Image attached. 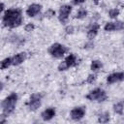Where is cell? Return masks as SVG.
I'll return each instance as SVG.
<instances>
[{"label":"cell","mask_w":124,"mask_h":124,"mask_svg":"<svg viewBox=\"0 0 124 124\" xmlns=\"http://www.w3.org/2000/svg\"><path fill=\"white\" fill-rule=\"evenodd\" d=\"M53 16H55V11L52 10V9L47 10V11L45 13V15H44V16H45V17H47V18H50V17H52Z\"/></svg>","instance_id":"ffe728a7"},{"label":"cell","mask_w":124,"mask_h":124,"mask_svg":"<svg viewBox=\"0 0 124 124\" xmlns=\"http://www.w3.org/2000/svg\"><path fill=\"white\" fill-rule=\"evenodd\" d=\"M123 108H124V106H123V103L122 102H119V103H116L114 106H113V110L118 113V114H122L123 113Z\"/></svg>","instance_id":"9a60e30c"},{"label":"cell","mask_w":124,"mask_h":124,"mask_svg":"<svg viewBox=\"0 0 124 124\" xmlns=\"http://www.w3.org/2000/svg\"><path fill=\"white\" fill-rule=\"evenodd\" d=\"M72 12V7L70 5H63L60 7L59 9V16H58V19L62 22V23H65L68 19V16L69 15L71 14Z\"/></svg>","instance_id":"8992f818"},{"label":"cell","mask_w":124,"mask_h":124,"mask_svg":"<svg viewBox=\"0 0 124 124\" xmlns=\"http://www.w3.org/2000/svg\"><path fill=\"white\" fill-rule=\"evenodd\" d=\"M118 15H119V10L118 9H111L108 12V16L111 18H116L118 16Z\"/></svg>","instance_id":"d6986e66"},{"label":"cell","mask_w":124,"mask_h":124,"mask_svg":"<svg viewBox=\"0 0 124 124\" xmlns=\"http://www.w3.org/2000/svg\"><path fill=\"white\" fill-rule=\"evenodd\" d=\"M41 10H42V6H41L40 4H32V5H30V6L27 8L26 14H27L28 16L33 17V16H37V15L41 12Z\"/></svg>","instance_id":"ba28073f"},{"label":"cell","mask_w":124,"mask_h":124,"mask_svg":"<svg viewBox=\"0 0 124 124\" xmlns=\"http://www.w3.org/2000/svg\"><path fill=\"white\" fill-rule=\"evenodd\" d=\"M86 98L90 101H94V100H98V102H104L107 99V94L106 92L101 89V88H96L94 90H92L91 92H89L86 95Z\"/></svg>","instance_id":"277c9868"},{"label":"cell","mask_w":124,"mask_h":124,"mask_svg":"<svg viewBox=\"0 0 124 124\" xmlns=\"http://www.w3.org/2000/svg\"><path fill=\"white\" fill-rule=\"evenodd\" d=\"M54 115H55V109H54L53 108H48L45 109V110L42 112V114H41L42 118H43L45 121L50 120Z\"/></svg>","instance_id":"30bf717a"},{"label":"cell","mask_w":124,"mask_h":124,"mask_svg":"<svg viewBox=\"0 0 124 124\" xmlns=\"http://www.w3.org/2000/svg\"><path fill=\"white\" fill-rule=\"evenodd\" d=\"M123 79H124V73H113L107 78V82L114 83L117 81H121Z\"/></svg>","instance_id":"9c48e42d"},{"label":"cell","mask_w":124,"mask_h":124,"mask_svg":"<svg viewBox=\"0 0 124 124\" xmlns=\"http://www.w3.org/2000/svg\"><path fill=\"white\" fill-rule=\"evenodd\" d=\"M99 28H100V25H99V24H97V23L92 24V25L89 27L88 31H87V38H88L89 40L94 39V38L96 37L97 33H98Z\"/></svg>","instance_id":"8fae6325"},{"label":"cell","mask_w":124,"mask_h":124,"mask_svg":"<svg viewBox=\"0 0 124 124\" xmlns=\"http://www.w3.org/2000/svg\"><path fill=\"white\" fill-rule=\"evenodd\" d=\"M67 51V48L65 46L61 45V44H58V43H55L53 45L50 46V47L48 48V52L51 56L55 57V58H61L65 52Z\"/></svg>","instance_id":"3957f363"},{"label":"cell","mask_w":124,"mask_h":124,"mask_svg":"<svg viewBox=\"0 0 124 124\" xmlns=\"http://www.w3.org/2000/svg\"><path fill=\"white\" fill-rule=\"evenodd\" d=\"M1 11H4V4H1Z\"/></svg>","instance_id":"83f0119b"},{"label":"cell","mask_w":124,"mask_h":124,"mask_svg":"<svg viewBox=\"0 0 124 124\" xmlns=\"http://www.w3.org/2000/svg\"><path fill=\"white\" fill-rule=\"evenodd\" d=\"M95 79H96V76L95 75H89L88 78H87V79H86V81L88 83H93L95 81Z\"/></svg>","instance_id":"cb8c5ba5"},{"label":"cell","mask_w":124,"mask_h":124,"mask_svg":"<svg viewBox=\"0 0 124 124\" xmlns=\"http://www.w3.org/2000/svg\"><path fill=\"white\" fill-rule=\"evenodd\" d=\"M65 63H66V65H67V67H68V68L73 67V66H76V65L78 64L77 56H76L74 53L69 54V55L66 57V59H65Z\"/></svg>","instance_id":"4fadbf2b"},{"label":"cell","mask_w":124,"mask_h":124,"mask_svg":"<svg viewBox=\"0 0 124 124\" xmlns=\"http://www.w3.org/2000/svg\"><path fill=\"white\" fill-rule=\"evenodd\" d=\"M16 101H17V95L16 93H11L2 102V108H3V114L4 115H9L14 111Z\"/></svg>","instance_id":"7a4b0ae2"},{"label":"cell","mask_w":124,"mask_h":124,"mask_svg":"<svg viewBox=\"0 0 124 124\" xmlns=\"http://www.w3.org/2000/svg\"><path fill=\"white\" fill-rule=\"evenodd\" d=\"M87 16V11L85 9H80L76 15V18H84Z\"/></svg>","instance_id":"ac0fdd59"},{"label":"cell","mask_w":124,"mask_h":124,"mask_svg":"<svg viewBox=\"0 0 124 124\" xmlns=\"http://www.w3.org/2000/svg\"><path fill=\"white\" fill-rule=\"evenodd\" d=\"M84 1H85V0H72V2H73L74 5H79V4H82Z\"/></svg>","instance_id":"4316f807"},{"label":"cell","mask_w":124,"mask_h":124,"mask_svg":"<svg viewBox=\"0 0 124 124\" xmlns=\"http://www.w3.org/2000/svg\"><path fill=\"white\" fill-rule=\"evenodd\" d=\"M85 114V108L82 107H78V108H74L71 110V117L74 120H79L81 119Z\"/></svg>","instance_id":"52a82bcc"},{"label":"cell","mask_w":124,"mask_h":124,"mask_svg":"<svg viewBox=\"0 0 124 124\" xmlns=\"http://www.w3.org/2000/svg\"><path fill=\"white\" fill-rule=\"evenodd\" d=\"M65 30H66V33H68V34H72L73 31H74V28H73V26H68Z\"/></svg>","instance_id":"484cf974"},{"label":"cell","mask_w":124,"mask_h":124,"mask_svg":"<svg viewBox=\"0 0 124 124\" xmlns=\"http://www.w3.org/2000/svg\"><path fill=\"white\" fill-rule=\"evenodd\" d=\"M41 100H42V95L41 94H39V93L32 94L31 97H30L29 102L27 103V105L29 107V109L36 110L37 108H39L40 106H41Z\"/></svg>","instance_id":"5b68a950"},{"label":"cell","mask_w":124,"mask_h":124,"mask_svg":"<svg viewBox=\"0 0 124 124\" xmlns=\"http://www.w3.org/2000/svg\"><path fill=\"white\" fill-rule=\"evenodd\" d=\"M109 120V113L108 111L106 112H103L99 115V118H98V121L100 123H107L108 121Z\"/></svg>","instance_id":"5bb4252c"},{"label":"cell","mask_w":124,"mask_h":124,"mask_svg":"<svg viewBox=\"0 0 124 124\" xmlns=\"http://www.w3.org/2000/svg\"><path fill=\"white\" fill-rule=\"evenodd\" d=\"M67 69H68V67H67L65 61L62 62V63H60L59 66H58V70H59V71H65V70H67Z\"/></svg>","instance_id":"d4e9b609"},{"label":"cell","mask_w":124,"mask_h":124,"mask_svg":"<svg viewBox=\"0 0 124 124\" xmlns=\"http://www.w3.org/2000/svg\"><path fill=\"white\" fill-rule=\"evenodd\" d=\"M13 63H12V58H5L2 62H1V69L2 70H4V69H7L10 65H12Z\"/></svg>","instance_id":"e0dca14e"},{"label":"cell","mask_w":124,"mask_h":124,"mask_svg":"<svg viewBox=\"0 0 124 124\" xmlns=\"http://www.w3.org/2000/svg\"><path fill=\"white\" fill-rule=\"evenodd\" d=\"M34 28H35V26H34V24H32V23H28V24L25 25V31H27V32L33 31Z\"/></svg>","instance_id":"603a6c76"},{"label":"cell","mask_w":124,"mask_h":124,"mask_svg":"<svg viewBox=\"0 0 124 124\" xmlns=\"http://www.w3.org/2000/svg\"><path fill=\"white\" fill-rule=\"evenodd\" d=\"M104 29H105L106 31H112V30H114V23H113V22H108V23L105 25Z\"/></svg>","instance_id":"7402d4cb"},{"label":"cell","mask_w":124,"mask_h":124,"mask_svg":"<svg viewBox=\"0 0 124 124\" xmlns=\"http://www.w3.org/2000/svg\"><path fill=\"white\" fill-rule=\"evenodd\" d=\"M25 58H26V53H25V52H19V53L16 54V55L12 58V63H13V65H15V66L19 65V64H21V63L24 61Z\"/></svg>","instance_id":"7c38bea8"},{"label":"cell","mask_w":124,"mask_h":124,"mask_svg":"<svg viewBox=\"0 0 124 124\" xmlns=\"http://www.w3.org/2000/svg\"><path fill=\"white\" fill-rule=\"evenodd\" d=\"M93 1H94V3H95V4H98V3H99L101 0H93Z\"/></svg>","instance_id":"f1b7e54d"},{"label":"cell","mask_w":124,"mask_h":124,"mask_svg":"<svg viewBox=\"0 0 124 124\" xmlns=\"http://www.w3.org/2000/svg\"><path fill=\"white\" fill-rule=\"evenodd\" d=\"M2 22L4 26L15 28L21 24L22 22V16H21V11L19 9H10L7 10L4 13Z\"/></svg>","instance_id":"6da1fadb"},{"label":"cell","mask_w":124,"mask_h":124,"mask_svg":"<svg viewBox=\"0 0 124 124\" xmlns=\"http://www.w3.org/2000/svg\"><path fill=\"white\" fill-rule=\"evenodd\" d=\"M114 23V30H121L124 28V23L122 21H115Z\"/></svg>","instance_id":"44dd1931"},{"label":"cell","mask_w":124,"mask_h":124,"mask_svg":"<svg viewBox=\"0 0 124 124\" xmlns=\"http://www.w3.org/2000/svg\"><path fill=\"white\" fill-rule=\"evenodd\" d=\"M102 63L100 62V61H98V60H93L92 62H91V65H90V68H91V70L92 71H98L99 69H101L102 68Z\"/></svg>","instance_id":"2e32d148"}]
</instances>
